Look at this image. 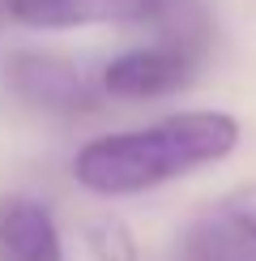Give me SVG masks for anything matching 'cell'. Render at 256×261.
Wrapping results in <instances>:
<instances>
[{
  "instance_id": "6da1fadb",
  "label": "cell",
  "mask_w": 256,
  "mask_h": 261,
  "mask_svg": "<svg viewBox=\"0 0 256 261\" xmlns=\"http://www.w3.org/2000/svg\"><path fill=\"white\" fill-rule=\"evenodd\" d=\"M239 146L231 112H179L128 133H103L73 159V180L99 197H137L188 171L213 167Z\"/></svg>"
},
{
  "instance_id": "7a4b0ae2",
  "label": "cell",
  "mask_w": 256,
  "mask_h": 261,
  "mask_svg": "<svg viewBox=\"0 0 256 261\" xmlns=\"http://www.w3.org/2000/svg\"><path fill=\"white\" fill-rule=\"evenodd\" d=\"M9 17L30 30L158 26L171 39L205 43V13L197 0H9Z\"/></svg>"
},
{
  "instance_id": "3957f363",
  "label": "cell",
  "mask_w": 256,
  "mask_h": 261,
  "mask_svg": "<svg viewBox=\"0 0 256 261\" xmlns=\"http://www.w3.org/2000/svg\"><path fill=\"white\" fill-rule=\"evenodd\" d=\"M201 51H205L201 39L163 35V43H154V47H133L115 56L103 69V90L115 99H163L197 73Z\"/></svg>"
},
{
  "instance_id": "277c9868",
  "label": "cell",
  "mask_w": 256,
  "mask_h": 261,
  "mask_svg": "<svg viewBox=\"0 0 256 261\" xmlns=\"http://www.w3.org/2000/svg\"><path fill=\"white\" fill-rule=\"evenodd\" d=\"M9 86L30 107H39L47 116H81V112L94 107L90 82L69 60L43 56V51H21V56H13V64H9Z\"/></svg>"
},
{
  "instance_id": "5b68a950",
  "label": "cell",
  "mask_w": 256,
  "mask_h": 261,
  "mask_svg": "<svg viewBox=\"0 0 256 261\" xmlns=\"http://www.w3.org/2000/svg\"><path fill=\"white\" fill-rule=\"evenodd\" d=\"M0 257L5 261H64L51 210L35 197L0 201Z\"/></svg>"
},
{
  "instance_id": "8992f818",
  "label": "cell",
  "mask_w": 256,
  "mask_h": 261,
  "mask_svg": "<svg viewBox=\"0 0 256 261\" xmlns=\"http://www.w3.org/2000/svg\"><path fill=\"white\" fill-rule=\"evenodd\" d=\"M188 261H256V240L231 219H205L184 240Z\"/></svg>"
},
{
  "instance_id": "52a82bcc",
  "label": "cell",
  "mask_w": 256,
  "mask_h": 261,
  "mask_svg": "<svg viewBox=\"0 0 256 261\" xmlns=\"http://www.w3.org/2000/svg\"><path fill=\"white\" fill-rule=\"evenodd\" d=\"M90 253H94V261H137V240L128 236L124 223H94Z\"/></svg>"
},
{
  "instance_id": "ba28073f",
  "label": "cell",
  "mask_w": 256,
  "mask_h": 261,
  "mask_svg": "<svg viewBox=\"0 0 256 261\" xmlns=\"http://www.w3.org/2000/svg\"><path fill=\"white\" fill-rule=\"evenodd\" d=\"M227 214L256 240V184H248V189H239V193H231V197H227Z\"/></svg>"
}]
</instances>
